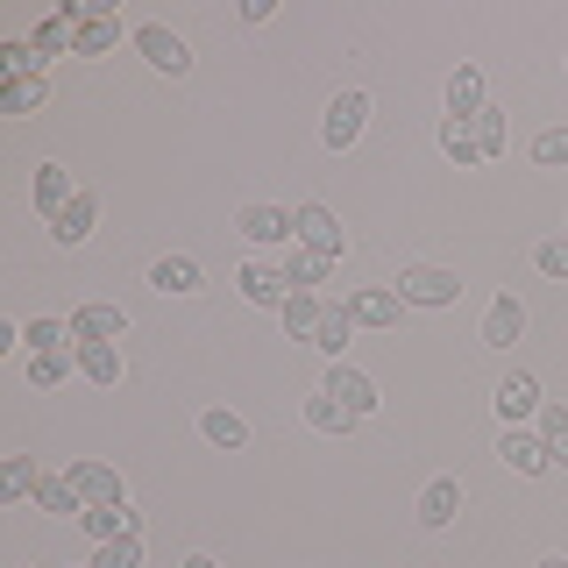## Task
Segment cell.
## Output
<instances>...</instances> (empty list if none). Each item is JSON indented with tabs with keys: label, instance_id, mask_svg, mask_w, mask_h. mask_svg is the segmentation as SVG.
Listing matches in <instances>:
<instances>
[{
	"label": "cell",
	"instance_id": "1",
	"mask_svg": "<svg viewBox=\"0 0 568 568\" xmlns=\"http://www.w3.org/2000/svg\"><path fill=\"white\" fill-rule=\"evenodd\" d=\"M398 298H405V306H455L462 277L434 271V263H405V271H398Z\"/></svg>",
	"mask_w": 568,
	"mask_h": 568
},
{
	"label": "cell",
	"instance_id": "2",
	"mask_svg": "<svg viewBox=\"0 0 568 568\" xmlns=\"http://www.w3.org/2000/svg\"><path fill=\"white\" fill-rule=\"evenodd\" d=\"M292 235L306 242L313 256H342V248H348V235H342V221H334L327 206H298V213H292Z\"/></svg>",
	"mask_w": 568,
	"mask_h": 568
},
{
	"label": "cell",
	"instance_id": "3",
	"mask_svg": "<svg viewBox=\"0 0 568 568\" xmlns=\"http://www.w3.org/2000/svg\"><path fill=\"white\" fill-rule=\"evenodd\" d=\"M135 50H142V58H150L156 71H171V79H178V71L192 64V50L178 43V36H171L164 22H142V29H135Z\"/></svg>",
	"mask_w": 568,
	"mask_h": 568
},
{
	"label": "cell",
	"instance_id": "4",
	"mask_svg": "<svg viewBox=\"0 0 568 568\" xmlns=\"http://www.w3.org/2000/svg\"><path fill=\"white\" fill-rule=\"evenodd\" d=\"M363 121H369V93H342V100L327 106V129H320V135H327V150H348V142L363 135Z\"/></svg>",
	"mask_w": 568,
	"mask_h": 568
},
{
	"label": "cell",
	"instance_id": "5",
	"mask_svg": "<svg viewBox=\"0 0 568 568\" xmlns=\"http://www.w3.org/2000/svg\"><path fill=\"white\" fill-rule=\"evenodd\" d=\"M497 455L511 462L519 476H540V469H555V455H547V440L540 434H519V426H505V440H497Z\"/></svg>",
	"mask_w": 568,
	"mask_h": 568
},
{
	"label": "cell",
	"instance_id": "6",
	"mask_svg": "<svg viewBox=\"0 0 568 568\" xmlns=\"http://www.w3.org/2000/svg\"><path fill=\"white\" fill-rule=\"evenodd\" d=\"M79 519H85L93 540H142V519L129 511V497H121V505H93V511H79Z\"/></svg>",
	"mask_w": 568,
	"mask_h": 568
},
{
	"label": "cell",
	"instance_id": "7",
	"mask_svg": "<svg viewBox=\"0 0 568 568\" xmlns=\"http://www.w3.org/2000/svg\"><path fill=\"white\" fill-rule=\"evenodd\" d=\"M327 398H334V405H348L355 419L377 413V384H369L363 369H342V363H334V377H327Z\"/></svg>",
	"mask_w": 568,
	"mask_h": 568
},
{
	"label": "cell",
	"instance_id": "8",
	"mask_svg": "<svg viewBox=\"0 0 568 568\" xmlns=\"http://www.w3.org/2000/svg\"><path fill=\"white\" fill-rule=\"evenodd\" d=\"M71 334H79V342H121V334H129V313L121 306H79L71 313Z\"/></svg>",
	"mask_w": 568,
	"mask_h": 568
},
{
	"label": "cell",
	"instance_id": "9",
	"mask_svg": "<svg viewBox=\"0 0 568 568\" xmlns=\"http://www.w3.org/2000/svg\"><path fill=\"white\" fill-rule=\"evenodd\" d=\"M519 334H526V306H519V298H490V313H484V342L490 348H511V342H519Z\"/></svg>",
	"mask_w": 568,
	"mask_h": 568
},
{
	"label": "cell",
	"instance_id": "10",
	"mask_svg": "<svg viewBox=\"0 0 568 568\" xmlns=\"http://www.w3.org/2000/svg\"><path fill=\"white\" fill-rule=\"evenodd\" d=\"M497 413H505V426H519L526 413H540V384H532L526 369H511V377L497 384Z\"/></svg>",
	"mask_w": 568,
	"mask_h": 568
},
{
	"label": "cell",
	"instance_id": "11",
	"mask_svg": "<svg viewBox=\"0 0 568 568\" xmlns=\"http://www.w3.org/2000/svg\"><path fill=\"white\" fill-rule=\"evenodd\" d=\"M484 106H490V100H484V71H476V64H462L455 79H448V114H455V121H476Z\"/></svg>",
	"mask_w": 568,
	"mask_h": 568
},
{
	"label": "cell",
	"instance_id": "12",
	"mask_svg": "<svg viewBox=\"0 0 568 568\" xmlns=\"http://www.w3.org/2000/svg\"><path fill=\"white\" fill-rule=\"evenodd\" d=\"M235 284H242L248 298H256V306H277V313H284V298H292V277L271 271V263H248V271H242Z\"/></svg>",
	"mask_w": 568,
	"mask_h": 568
},
{
	"label": "cell",
	"instance_id": "13",
	"mask_svg": "<svg viewBox=\"0 0 568 568\" xmlns=\"http://www.w3.org/2000/svg\"><path fill=\"white\" fill-rule=\"evenodd\" d=\"M114 43H121V22H114V14H85L79 36H71V58H106Z\"/></svg>",
	"mask_w": 568,
	"mask_h": 568
},
{
	"label": "cell",
	"instance_id": "14",
	"mask_svg": "<svg viewBox=\"0 0 568 568\" xmlns=\"http://www.w3.org/2000/svg\"><path fill=\"white\" fill-rule=\"evenodd\" d=\"M71 490H79L85 505H121V476L100 469V462H79V469H71Z\"/></svg>",
	"mask_w": 568,
	"mask_h": 568
},
{
	"label": "cell",
	"instance_id": "15",
	"mask_svg": "<svg viewBox=\"0 0 568 568\" xmlns=\"http://www.w3.org/2000/svg\"><path fill=\"white\" fill-rule=\"evenodd\" d=\"M455 511H462V484H455V476H434V484L419 490V519L426 526H448Z\"/></svg>",
	"mask_w": 568,
	"mask_h": 568
},
{
	"label": "cell",
	"instance_id": "16",
	"mask_svg": "<svg viewBox=\"0 0 568 568\" xmlns=\"http://www.w3.org/2000/svg\"><path fill=\"white\" fill-rule=\"evenodd\" d=\"M71 200H79V192H71V178H64L58 164H43V171H36V206H43V221H58V213H64Z\"/></svg>",
	"mask_w": 568,
	"mask_h": 568
},
{
	"label": "cell",
	"instance_id": "17",
	"mask_svg": "<svg viewBox=\"0 0 568 568\" xmlns=\"http://www.w3.org/2000/svg\"><path fill=\"white\" fill-rule=\"evenodd\" d=\"M398 306H405L398 292H355V298H348L355 327H390V320H398Z\"/></svg>",
	"mask_w": 568,
	"mask_h": 568
},
{
	"label": "cell",
	"instance_id": "18",
	"mask_svg": "<svg viewBox=\"0 0 568 568\" xmlns=\"http://www.w3.org/2000/svg\"><path fill=\"white\" fill-rule=\"evenodd\" d=\"M440 150L455 156V164H484V142H476V121H440Z\"/></svg>",
	"mask_w": 568,
	"mask_h": 568
},
{
	"label": "cell",
	"instance_id": "19",
	"mask_svg": "<svg viewBox=\"0 0 568 568\" xmlns=\"http://www.w3.org/2000/svg\"><path fill=\"white\" fill-rule=\"evenodd\" d=\"M79 369L93 384H121V348L114 342H79Z\"/></svg>",
	"mask_w": 568,
	"mask_h": 568
},
{
	"label": "cell",
	"instance_id": "20",
	"mask_svg": "<svg viewBox=\"0 0 568 568\" xmlns=\"http://www.w3.org/2000/svg\"><path fill=\"white\" fill-rule=\"evenodd\" d=\"M150 284H156V292H200V263H192V256H164V263H150Z\"/></svg>",
	"mask_w": 568,
	"mask_h": 568
},
{
	"label": "cell",
	"instance_id": "21",
	"mask_svg": "<svg viewBox=\"0 0 568 568\" xmlns=\"http://www.w3.org/2000/svg\"><path fill=\"white\" fill-rule=\"evenodd\" d=\"M348 334H355V313H348V306H327V313H320V334H313V348H327L334 363H342Z\"/></svg>",
	"mask_w": 568,
	"mask_h": 568
},
{
	"label": "cell",
	"instance_id": "22",
	"mask_svg": "<svg viewBox=\"0 0 568 568\" xmlns=\"http://www.w3.org/2000/svg\"><path fill=\"white\" fill-rule=\"evenodd\" d=\"M320 313H327V306L292 284V298H284V334H306V342H313V334H320Z\"/></svg>",
	"mask_w": 568,
	"mask_h": 568
},
{
	"label": "cell",
	"instance_id": "23",
	"mask_svg": "<svg viewBox=\"0 0 568 568\" xmlns=\"http://www.w3.org/2000/svg\"><path fill=\"white\" fill-rule=\"evenodd\" d=\"M242 235L248 242H284V235H292V221H284L277 206H242Z\"/></svg>",
	"mask_w": 568,
	"mask_h": 568
},
{
	"label": "cell",
	"instance_id": "24",
	"mask_svg": "<svg viewBox=\"0 0 568 568\" xmlns=\"http://www.w3.org/2000/svg\"><path fill=\"white\" fill-rule=\"evenodd\" d=\"M93 213H100V206L79 192V200H71V206L58 213V221H50V227H58V242H64V248H71V242H85V235H93Z\"/></svg>",
	"mask_w": 568,
	"mask_h": 568
},
{
	"label": "cell",
	"instance_id": "25",
	"mask_svg": "<svg viewBox=\"0 0 568 568\" xmlns=\"http://www.w3.org/2000/svg\"><path fill=\"white\" fill-rule=\"evenodd\" d=\"M306 426H313V434H348L355 413H348V405H334L327 390H320V398H306Z\"/></svg>",
	"mask_w": 568,
	"mask_h": 568
},
{
	"label": "cell",
	"instance_id": "26",
	"mask_svg": "<svg viewBox=\"0 0 568 568\" xmlns=\"http://www.w3.org/2000/svg\"><path fill=\"white\" fill-rule=\"evenodd\" d=\"M540 440H547V455H555V469H568V405H547L540 413Z\"/></svg>",
	"mask_w": 568,
	"mask_h": 568
},
{
	"label": "cell",
	"instance_id": "27",
	"mask_svg": "<svg viewBox=\"0 0 568 568\" xmlns=\"http://www.w3.org/2000/svg\"><path fill=\"white\" fill-rule=\"evenodd\" d=\"M22 342H29L36 355H64V342H79V334L58 327V320H29V327H22Z\"/></svg>",
	"mask_w": 568,
	"mask_h": 568
},
{
	"label": "cell",
	"instance_id": "28",
	"mask_svg": "<svg viewBox=\"0 0 568 568\" xmlns=\"http://www.w3.org/2000/svg\"><path fill=\"white\" fill-rule=\"evenodd\" d=\"M327 271H334V256H313V248H298V256L284 263V277H292L298 292H306V284H327Z\"/></svg>",
	"mask_w": 568,
	"mask_h": 568
},
{
	"label": "cell",
	"instance_id": "29",
	"mask_svg": "<svg viewBox=\"0 0 568 568\" xmlns=\"http://www.w3.org/2000/svg\"><path fill=\"white\" fill-rule=\"evenodd\" d=\"M43 106V79H8V93H0V114H36Z\"/></svg>",
	"mask_w": 568,
	"mask_h": 568
},
{
	"label": "cell",
	"instance_id": "30",
	"mask_svg": "<svg viewBox=\"0 0 568 568\" xmlns=\"http://www.w3.org/2000/svg\"><path fill=\"white\" fill-rule=\"evenodd\" d=\"M36 484H43V476H36V462H29V455H8V469H0V490H8V497H36Z\"/></svg>",
	"mask_w": 568,
	"mask_h": 568
},
{
	"label": "cell",
	"instance_id": "31",
	"mask_svg": "<svg viewBox=\"0 0 568 568\" xmlns=\"http://www.w3.org/2000/svg\"><path fill=\"white\" fill-rule=\"evenodd\" d=\"M71 377V348L64 355H29V384L36 390H50V384H64Z\"/></svg>",
	"mask_w": 568,
	"mask_h": 568
},
{
	"label": "cell",
	"instance_id": "32",
	"mask_svg": "<svg viewBox=\"0 0 568 568\" xmlns=\"http://www.w3.org/2000/svg\"><path fill=\"white\" fill-rule=\"evenodd\" d=\"M36 505H43V511H79L85 497L71 490V476H64V484H58V476H43V484H36Z\"/></svg>",
	"mask_w": 568,
	"mask_h": 568
},
{
	"label": "cell",
	"instance_id": "33",
	"mask_svg": "<svg viewBox=\"0 0 568 568\" xmlns=\"http://www.w3.org/2000/svg\"><path fill=\"white\" fill-rule=\"evenodd\" d=\"M200 426H206V440H213V448H242V440H248V426H242L235 413H206Z\"/></svg>",
	"mask_w": 568,
	"mask_h": 568
},
{
	"label": "cell",
	"instance_id": "34",
	"mask_svg": "<svg viewBox=\"0 0 568 568\" xmlns=\"http://www.w3.org/2000/svg\"><path fill=\"white\" fill-rule=\"evenodd\" d=\"M0 64H8V79H43V58H36V43H0Z\"/></svg>",
	"mask_w": 568,
	"mask_h": 568
},
{
	"label": "cell",
	"instance_id": "35",
	"mask_svg": "<svg viewBox=\"0 0 568 568\" xmlns=\"http://www.w3.org/2000/svg\"><path fill=\"white\" fill-rule=\"evenodd\" d=\"M93 568H142V540H100Z\"/></svg>",
	"mask_w": 568,
	"mask_h": 568
},
{
	"label": "cell",
	"instance_id": "36",
	"mask_svg": "<svg viewBox=\"0 0 568 568\" xmlns=\"http://www.w3.org/2000/svg\"><path fill=\"white\" fill-rule=\"evenodd\" d=\"M532 164H568V129H540V135H532Z\"/></svg>",
	"mask_w": 568,
	"mask_h": 568
},
{
	"label": "cell",
	"instance_id": "37",
	"mask_svg": "<svg viewBox=\"0 0 568 568\" xmlns=\"http://www.w3.org/2000/svg\"><path fill=\"white\" fill-rule=\"evenodd\" d=\"M476 142H484V156L505 150V114H497V106H484V114H476Z\"/></svg>",
	"mask_w": 568,
	"mask_h": 568
},
{
	"label": "cell",
	"instance_id": "38",
	"mask_svg": "<svg viewBox=\"0 0 568 568\" xmlns=\"http://www.w3.org/2000/svg\"><path fill=\"white\" fill-rule=\"evenodd\" d=\"M532 263H540L547 277H568V235H555V242H540V256H532Z\"/></svg>",
	"mask_w": 568,
	"mask_h": 568
},
{
	"label": "cell",
	"instance_id": "39",
	"mask_svg": "<svg viewBox=\"0 0 568 568\" xmlns=\"http://www.w3.org/2000/svg\"><path fill=\"white\" fill-rule=\"evenodd\" d=\"M185 568H221V561H206V555H192V561H185Z\"/></svg>",
	"mask_w": 568,
	"mask_h": 568
},
{
	"label": "cell",
	"instance_id": "40",
	"mask_svg": "<svg viewBox=\"0 0 568 568\" xmlns=\"http://www.w3.org/2000/svg\"><path fill=\"white\" fill-rule=\"evenodd\" d=\"M540 568H568V555H547V561H540Z\"/></svg>",
	"mask_w": 568,
	"mask_h": 568
}]
</instances>
